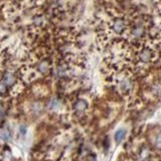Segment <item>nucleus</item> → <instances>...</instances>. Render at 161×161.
<instances>
[{"label":"nucleus","mask_w":161,"mask_h":161,"mask_svg":"<svg viewBox=\"0 0 161 161\" xmlns=\"http://www.w3.org/2000/svg\"><path fill=\"white\" fill-rule=\"evenodd\" d=\"M125 22L124 20L116 18L114 21H113V30L117 33H121L122 31L125 30Z\"/></svg>","instance_id":"nucleus-1"},{"label":"nucleus","mask_w":161,"mask_h":161,"mask_svg":"<svg viewBox=\"0 0 161 161\" xmlns=\"http://www.w3.org/2000/svg\"><path fill=\"white\" fill-rule=\"evenodd\" d=\"M125 136H126V130L125 129H119L117 132L115 133V141L117 144H120L123 140H124L125 138Z\"/></svg>","instance_id":"nucleus-2"},{"label":"nucleus","mask_w":161,"mask_h":161,"mask_svg":"<svg viewBox=\"0 0 161 161\" xmlns=\"http://www.w3.org/2000/svg\"><path fill=\"white\" fill-rule=\"evenodd\" d=\"M156 145L159 147V148H161V135H159L158 137H157L156 139Z\"/></svg>","instance_id":"nucleus-4"},{"label":"nucleus","mask_w":161,"mask_h":161,"mask_svg":"<svg viewBox=\"0 0 161 161\" xmlns=\"http://www.w3.org/2000/svg\"><path fill=\"white\" fill-rule=\"evenodd\" d=\"M1 137H2V139L4 140V141H8V140H10V133L8 132V130L2 129V131H1Z\"/></svg>","instance_id":"nucleus-3"}]
</instances>
